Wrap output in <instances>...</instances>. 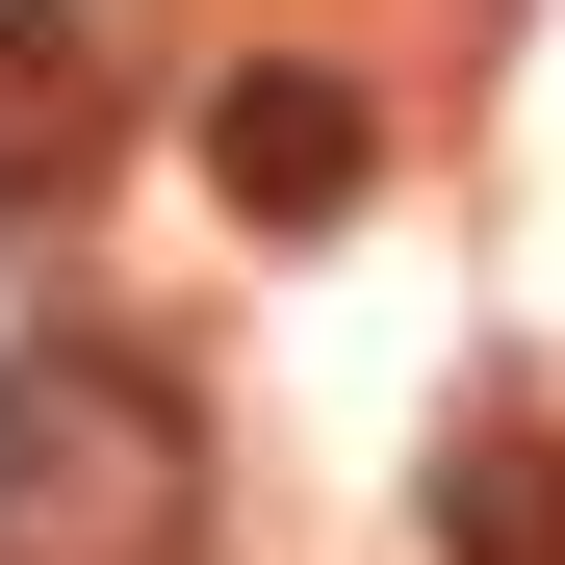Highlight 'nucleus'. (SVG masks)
Here are the masks:
<instances>
[{
	"label": "nucleus",
	"mask_w": 565,
	"mask_h": 565,
	"mask_svg": "<svg viewBox=\"0 0 565 565\" xmlns=\"http://www.w3.org/2000/svg\"><path fill=\"white\" fill-rule=\"evenodd\" d=\"M206 540V437H180L154 360L26 334L0 360V565H180Z\"/></svg>",
	"instance_id": "1"
},
{
	"label": "nucleus",
	"mask_w": 565,
	"mask_h": 565,
	"mask_svg": "<svg viewBox=\"0 0 565 565\" xmlns=\"http://www.w3.org/2000/svg\"><path fill=\"white\" fill-rule=\"evenodd\" d=\"M206 180H232V232H334L386 180V77L360 52H232L206 77Z\"/></svg>",
	"instance_id": "2"
},
{
	"label": "nucleus",
	"mask_w": 565,
	"mask_h": 565,
	"mask_svg": "<svg viewBox=\"0 0 565 565\" xmlns=\"http://www.w3.org/2000/svg\"><path fill=\"white\" fill-rule=\"evenodd\" d=\"M129 154V77L77 0H0V206H77V180Z\"/></svg>",
	"instance_id": "3"
},
{
	"label": "nucleus",
	"mask_w": 565,
	"mask_h": 565,
	"mask_svg": "<svg viewBox=\"0 0 565 565\" xmlns=\"http://www.w3.org/2000/svg\"><path fill=\"white\" fill-rule=\"evenodd\" d=\"M437 565H565V437L540 412H462L437 437Z\"/></svg>",
	"instance_id": "4"
}]
</instances>
